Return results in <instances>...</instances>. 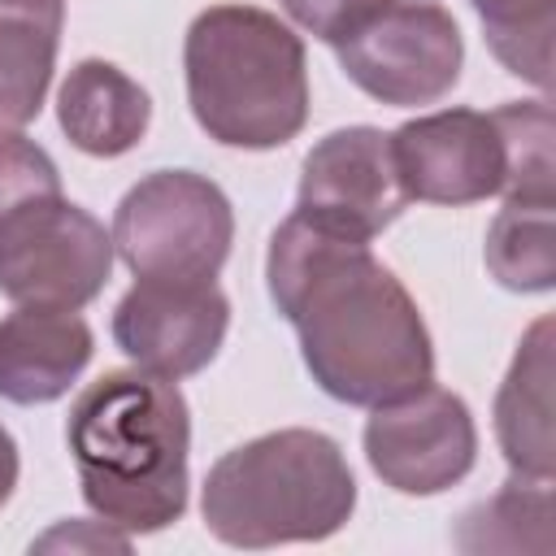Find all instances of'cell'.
<instances>
[{"label":"cell","instance_id":"obj_13","mask_svg":"<svg viewBox=\"0 0 556 556\" xmlns=\"http://www.w3.org/2000/svg\"><path fill=\"white\" fill-rule=\"evenodd\" d=\"M495 439L517 478L552 482V321L539 317L500 382Z\"/></svg>","mask_w":556,"mask_h":556},{"label":"cell","instance_id":"obj_3","mask_svg":"<svg viewBox=\"0 0 556 556\" xmlns=\"http://www.w3.org/2000/svg\"><path fill=\"white\" fill-rule=\"evenodd\" d=\"M182 70L200 130L226 148H282L308 122L304 43L265 9H204L187 30Z\"/></svg>","mask_w":556,"mask_h":556},{"label":"cell","instance_id":"obj_9","mask_svg":"<svg viewBox=\"0 0 556 556\" xmlns=\"http://www.w3.org/2000/svg\"><path fill=\"white\" fill-rule=\"evenodd\" d=\"M408 208V191L395 169L391 135L374 126L330 130L300 169L295 213L313 226L369 243Z\"/></svg>","mask_w":556,"mask_h":556},{"label":"cell","instance_id":"obj_19","mask_svg":"<svg viewBox=\"0 0 556 556\" xmlns=\"http://www.w3.org/2000/svg\"><path fill=\"white\" fill-rule=\"evenodd\" d=\"M500 135H504V200H530V204H552V109L547 100H526V104H504L491 113Z\"/></svg>","mask_w":556,"mask_h":556},{"label":"cell","instance_id":"obj_14","mask_svg":"<svg viewBox=\"0 0 556 556\" xmlns=\"http://www.w3.org/2000/svg\"><path fill=\"white\" fill-rule=\"evenodd\" d=\"M56 117L70 143L87 156L130 152L152 122L148 91L113 61H78L56 91Z\"/></svg>","mask_w":556,"mask_h":556},{"label":"cell","instance_id":"obj_2","mask_svg":"<svg viewBox=\"0 0 556 556\" xmlns=\"http://www.w3.org/2000/svg\"><path fill=\"white\" fill-rule=\"evenodd\" d=\"M65 443L87 508L122 534H156L187 508L191 413L174 378L109 369L78 391Z\"/></svg>","mask_w":556,"mask_h":556},{"label":"cell","instance_id":"obj_17","mask_svg":"<svg viewBox=\"0 0 556 556\" xmlns=\"http://www.w3.org/2000/svg\"><path fill=\"white\" fill-rule=\"evenodd\" d=\"M486 269L508 291H552L556 252H552V204L504 200L486 230Z\"/></svg>","mask_w":556,"mask_h":556},{"label":"cell","instance_id":"obj_6","mask_svg":"<svg viewBox=\"0 0 556 556\" xmlns=\"http://www.w3.org/2000/svg\"><path fill=\"white\" fill-rule=\"evenodd\" d=\"M113 269V235L65 195L26 204L0 226V291L30 308H83Z\"/></svg>","mask_w":556,"mask_h":556},{"label":"cell","instance_id":"obj_8","mask_svg":"<svg viewBox=\"0 0 556 556\" xmlns=\"http://www.w3.org/2000/svg\"><path fill=\"white\" fill-rule=\"evenodd\" d=\"M369 469L400 495H439L456 486L478 456L469 404L447 387H417L374 404L365 421Z\"/></svg>","mask_w":556,"mask_h":556},{"label":"cell","instance_id":"obj_20","mask_svg":"<svg viewBox=\"0 0 556 556\" xmlns=\"http://www.w3.org/2000/svg\"><path fill=\"white\" fill-rule=\"evenodd\" d=\"M48 195H61V174L52 156L35 139L17 130H0V226L26 204Z\"/></svg>","mask_w":556,"mask_h":556},{"label":"cell","instance_id":"obj_1","mask_svg":"<svg viewBox=\"0 0 556 556\" xmlns=\"http://www.w3.org/2000/svg\"><path fill=\"white\" fill-rule=\"evenodd\" d=\"M274 308L295 326L313 382L343 404H387L434 378V348L408 287L369 243L291 213L265 256Z\"/></svg>","mask_w":556,"mask_h":556},{"label":"cell","instance_id":"obj_22","mask_svg":"<svg viewBox=\"0 0 556 556\" xmlns=\"http://www.w3.org/2000/svg\"><path fill=\"white\" fill-rule=\"evenodd\" d=\"M13 486H17V443H13V434L0 426V508L9 504Z\"/></svg>","mask_w":556,"mask_h":556},{"label":"cell","instance_id":"obj_11","mask_svg":"<svg viewBox=\"0 0 556 556\" xmlns=\"http://www.w3.org/2000/svg\"><path fill=\"white\" fill-rule=\"evenodd\" d=\"M391 152L408 200L456 208L504 191L508 156L491 113L439 109L413 117L391 135Z\"/></svg>","mask_w":556,"mask_h":556},{"label":"cell","instance_id":"obj_12","mask_svg":"<svg viewBox=\"0 0 556 556\" xmlns=\"http://www.w3.org/2000/svg\"><path fill=\"white\" fill-rule=\"evenodd\" d=\"M91 326L74 308L17 304L0 317V400L52 404L61 400L91 361Z\"/></svg>","mask_w":556,"mask_h":556},{"label":"cell","instance_id":"obj_4","mask_svg":"<svg viewBox=\"0 0 556 556\" xmlns=\"http://www.w3.org/2000/svg\"><path fill=\"white\" fill-rule=\"evenodd\" d=\"M204 526L226 547L317 543L348 526L356 478L321 430H274L230 447L204 478Z\"/></svg>","mask_w":556,"mask_h":556},{"label":"cell","instance_id":"obj_5","mask_svg":"<svg viewBox=\"0 0 556 556\" xmlns=\"http://www.w3.org/2000/svg\"><path fill=\"white\" fill-rule=\"evenodd\" d=\"M109 235L135 278L213 282L230 256L235 213L213 178L156 169L122 195Z\"/></svg>","mask_w":556,"mask_h":556},{"label":"cell","instance_id":"obj_21","mask_svg":"<svg viewBox=\"0 0 556 556\" xmlns=\"http://www.w3.org/2000/svg\"><path fill=\"white\" fill-rule=\"evenodd\" d=\"M278 4L295 26H304L308 35L334 48L348 35H356L365 22H374L391 0H278Z\"/></svg>","mask_w":556,"mask_h":556},{"label":"cell","instance_id":"obj_18","mask_svg":"<svg viewBox=\"0 0 556 556\" xmlns=\"http://www.w3.org/2000/svg\"><path fill=\"white\" fill-rule=\"evenodd\" d=\"M482 17L486 43L495 61L534 83L552 87V30H556V0H469Z\"/></svg>","mask_w":556,"mask_h":556},{"label":"cell","instance_id":"obj_10","mask_svg":"<svg viewBox=\"0 0 556 556\" xmlns=\"http://www.w3.org/2000/svg\"><path fill=\"white\" fill-rule=\"evenodd\" d=\"M230 326V300L217 282H169L139 278L113 308L117 348L148 374L187 378L200 374Z\"/></svg>","mask_w":556,"mask_h":556},{"label":"cell","instance_id":"obj_15","mask_svg":"<svg viewBox=\"0 0 556 556\" xmlns=\"http://www.w3.org/2000/svg\"><path fill=\"white\" fill-rule=\"evenodd\" d=\"M65 0H0V130L39 117L61 43Z\"/></svg>","mask_w":556,"mask_h":556},{"label":"cell","instance_id":"obj_16","mask_svg":"<svg viewBox=\"0 0 556 556\" xmlns=\"http://www.w3.org/2000/svg\"><path fill=\"white\" fill-rule=\"evenodd\" d=\"M460 552H552V491L539 478L508 482L486 504L469 508L456 530Z\"/></svg>","mask_w":556,"mask_h":556},{"label":"cell","instance_id":"obj_7","mask_svg":"<svg viewBox=\"0 0 556 556\" xmlns=\"http://www.w3.org/2000/svg\"><path fill=\"white\" fill-rule=\"evenodd\" d=\"M334 52L365 96L395 109L443 100L465 61L460 26L434 0H391L374 22L334 43Z\"/></svg>","mask_w":556,"mask_h":556}]
</instances>
